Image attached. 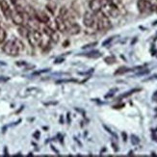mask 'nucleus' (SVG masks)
<instances>
[{
  "label": "nucleus",
  "mask_w": 157,
  "mask_h": 157,
  "mask_svg": "<svg viewBox=\"0 0 157 157\" xmlns=\"http://www.w3.org/2000/svg\"><path fill=\"white\" fill-rule=\"evenodd\" d=\"M2 50L5 54H7V55H9V56H14V57L19 55V53L20 51L16 40L8 41L7 43L3 45Z\"/></svg>",
  "instance_id": "nucleus-1"
},
{
  "label": "nucleus",
  "mask_w": 157,
  "mask_h": 157,
  "mask_svg": "<svg viewBox=\"0 0 157 157\" xmlns=\"http://www.w3.org/2000/svg\"><path fill=\"white\" fill-rule=\"evenodd\" d=\"M96 16V28L98 30H107L111 27V22L108 17H106L102 12H98Z\"/></svg>",
  "instance_id": "nucleus-2"
},
{
  "label": "nucleus",
  "mask_w": 157,
  "mask_h": 157,
  "mask_svg": "<svg viewBox=\"0 0 157 157\" xmlns=\"http://www.w3.org/2000/svg\"><path fill=\"white\" fill-rule=\"evenodd\" d=\"M105 16L108 17H119L120 13V10L119 8L117 7V5H115L114 3H108V4H105L102 6L101 8V11Z\"/></svg>",
  "instance_id": "nucleus-3"
},
{
  "label": "nucleus",
  "mask_w": 157,
  "mask_h": 157,
  "mask_svg": "<svg viewBox=\"0 0 157 157\" xmlns=\"http://www.w3.org/2000/svg\"><path fill=\"white\" fill-rule=\"evenodd\" d=\"M27 39H28L29 44L32 45V46H38L40 45L41 41V34L38 30H30L28 33V36H27Z\"/></svg>",
  "instance_id": "nucleus-4"
},
{
  "label": "nucleus",
  "mask_w": 157,
  "mask_h": 157,
  "mask_svg": "<svg viewBox=\"0 0 157 157\" xmlns=\"http://www.w3.org/2000/svg\"><path fill=\"white\" fill-rule=\"evenodd\" d=\"M83 23L86 27H93L95 24V16L92 12H86L83 16Z\"/></svg>",
  "instance_id": "nucleus-5"
},
{
  "label": "nucleus",
  "mask_w": 157,
  "mask_h": 157,
  "mask_svg": "<svg viewBox=\"0 0 157 157\" xmlns=\"http://www.w3.org/2000/svg\"><path fill=\"white\" fill-rule=\"evenodd\" d=\"M0 9H1L3 15L6 19H11L12 17V9L9 3L6 0H0Z\"/></svg>",
  "instance_id": "nucleus-6"
},
{
  "label": "nucleus",
  "mask_w": 157,
  "mask_h": 157,
  "mask_svg": "<svg viewBox=\"0 0 157 157\" xmlns=\"http://www.w3.org/2000/svg\"><path fill=\"white\" fill-rule=\"evenodd\" d=\"M12 20L13 22L16 24V25H22L23 22H24V17H23V14L20 13L19 11H15V12H12V17H11Z\"/></svg>",
  "instance_id": "nucleus-7"
},
{
  "label": "nucleus",
  "mask_w": 157,
  "mask_h": 157,
  "mask_svg": "<svg viewBox=\"0 0 157 157\" xmlns=\"http://www.w3.org/2000/svg\"><path fill=\"white\" fill-rule=\"evenodd\" d=\"M55 24H56V28L59 32L61 33H66L68 30V23L66 20H64L62 17H57L55 19Z\"/></svg>",
  "instance_id": "nucleus-8"
},
{
  "label": "nucleus",
  "mask_w": 157,
  "mask_h": 157,
  "mask_svg": "<svg viewBox=\"0 0 157 157\" xmlns=\"http://www.w3.org/2000/svg\"><path fill=\"white\" fill-rule=\"evenodd\" d=\"M103 6L101 0H91L90 1V9L92 10L93 13H98L101 11V8Z\"/></svg>",
  "instance_id": "nucleus-9"
},
{
  "label": "nucleus",
  "mask_w": 157,
  "mask_h": 157,
  "mask_svg": "<svg viewBox=\"0 0 157 157\" xmlns=\"http://www.w3.org/2000/svg\"><path fill=\"white\" fill-rule=\"evenodd\" d=\"M80 31H81V28H80V26L78 25L77 23L72 22V21L68 22L67 32L68 33L69 35H77V34H79Z\"/></svg>",
  "instance_id": "nucleus-10"
},
{
  "label": "nucleus",
  "mask_w": 157,
  "mask_h": 157,
  "mask_svg": "<svg viewBox=\"0 0 157 157\" xmlns=\"http://www.w3.org/2000/svg\"><path fill=\"white\" fill-rule=\"evenodd\" d=\"M138 10L140 11V13H145L147 9H151V6L149 2H147L146 0H139L137 3Z\"/></svg>",
  "instance_id": "nucleus-11"
},
{
  "label": "nucleus",
  "mask_w": 157,
  "mask_h": 157,
  "mask_svg": "<svg viewBox=\"0 0 157 157\" xmlns=\"http://www.w3.org/2000/svg\"><path fill=\"white\" fill-rule=\"evenodd\" d=\"M36 19L39 22L41 23H48L49 22V17L44 12H36Z\"/></svg>",
  "instance_id": "nucleus-12"
},
{
  "label": "nucleus",
  "mask_w": 157,
  "mask_h": 157,
  "mask_svg": "<svg viewBox=\"0 0 157 157\" xmlns=\"http://www.w3.org/2000/svg\"><path fill=\"white\" fill-rule=\"evenodd\" d=\"M59 17L64 20H71V15L66 7H62L59 10Z\"/></svg>",
  "instance_id": "nucleus-13"
},
{
  "label": "nucleus",
  "mask_w": 157,
  "mask_h": 157,
  "mask_svg": "<svg viewBox=\"0 0 157 157\" xmlns=\"http://www.w3.org/2000/svg\"><path fill=\"white\" fill-rule=\"evenodd\" d=\"M50 41H52L53 43H58V41H60V36H59V33L55 31V30H53V32L51 33V35H50Z\"/></svg>",
  "instance_id": "nucleus-14"
},
{
  "label": "nucleus",
  "mask_w": 157,
  "mask_h": 157,
  "mask_svg": "<svg viewBox=\"0 0 157 157\" xmlns=\"http://www.w3.org/2000/svg\"><path fill=\"white\" fill-rule=\"evenodd\" d=\"M29 31H30V30H28L26 27L21 26V25H20V27L19 28V33L20 34V36H22V37H24V38H27Z\"/></svg>",
  "instance_id": "nucleus-15"
},
{
  "label": "nucleus",
  "mask_w": 157,
  "mask_h": 157,
  "mask_svg": "<svg viewBox=\"0 0 157 157\" xmlns=\"http://www.w3.org/2000/svg\"><path fill=\"white\" fill-rule=\"evenodd\" d=\"M87 57H91V58H98V57L101 56V53H99L98 51H92V52H89L88 54H85Z\"/></svg>",
  "instance_id": "nucleus-16"
},
{
  "label": "nucleus",
  "mask_w": 157,
  "mask_h": 157,
  "mask_svg": "<svg viewBox=\"0 0 157 157\" xmlns=\"http://www.w3.org/2000/svg\"><path fill=\"white\" fill-rule=\"evenodd\" d=\"M6 36H7V33H6V31L2 27H0V44H2L5 41Z\"/></svg>",
  "instance_id": "nucleus-17"
},
{
  "label": "nucleus",
  "mask_w": 157,
  "mask_h": 157,
  "mask_svg": "<svg viewBox=\"0 0 157 157\" xmlns=\"http://www.w3.org/2000/svg\"><path fill=\"white\" fill-rule=\"evenodd\" d=\"M46 8H47V10L50 12L51 14H55V11H56V5L55 4H53V3H49V4H47L46 5Z\"/></svg>",
  "instance_id": "nucleus-18"
},
{
  "label": "nucleus",
  "mask_w": 157,
  "mask_h": 157,
  "mask_svg": "<svg viewBox=\"0 0 157 157\" xmlns=\"http://www.w3.org/2000/svg\"><path fill=\"white\" fill-rule=\"evenodd\" d=\"M130 69L127 68H120L118 71L115 72V75H117V74H122V73H125V72H127L129 71Z\"/></svg>",
  "instance_id": "nucleus-19"
},
{
  "label": "nucleus",
  "mask_w": 157,
  "mask_h": 157,
  "mask_svg": "<svg viewBox=\"0 0 157 157\" xmlns=\"http://www.w3.org/2000/svg\"><path fill=\"white\" fill-rule=\"evenodd\" d=\"M104 61L107 63V64H114V63H116V58L113 56H109V57H106V58L104 59Z\"/></svg>",
  "instance_id": "nucleus-20"
},
{
  "label": "nucleus",
  "mask_w": 157,
  "mask_h": 157,
  "mask_svg": "<svg viewBox=\"0 0 157 157\" xmlns=\"http://www.w3.org/2000/svg\"><path fill=\"white\" fill-rule=\"evenodd\" d=\"M131 143H132V145L136 146V145H138L139 143H140V140H139L138 137H136V136L132 135L131 136Z\"/></svg>",
  "instance_id": "nucleus-21"
},
{
  "label": "nucleus",
  "mask_w": 157,
  "mask_h": 157,
  "mask_svg": "<svg viewBox=\"0 0 157 157\" xmlns=\"http://www.w3.org/2000/svg\"><path fill=\"white\" fill-rule=\"evenodd\" d=\"M138 89H134V90H131V91H129L128 93H123V95H120V98H126V96H129V95H131L132 93H134L136 92H138Z\"/></svg>",
  "instance_id": "nucleus-22"
},
{
  "label": "nucleus",
  "mask_w": 157,
  "mask_h": 157,
  "mask_svg": "<svg viewBox=\"0 0 157 157\" xmlns=\"http://www.w3.org/2000/svg\"><path fill=\"white\" fill-rule=\"evenodd\" d=\"M118 89H114V90H112V91H110V93H107L106 95H105V98H111L115 93H116V91H117Z\"/></svg>",
  "instance_id": "nucleus-23"
},
{
  "label": "nucleus",
  "mask_w": 157,
  "mask_h": 157,
  "mask_svg": "<svg viewBox=\"0 0 157 157\" xmlns=\"http://www.w3.org/2000/svg\"><path fill=\"white\" fill-rule=\"evenodd\" d=\"M98 44V43H93V44H87L85 45V46H83L82 48L83 49H86V48H89V47H93V46H95V45Z\"/></svg>",
  "instance_id": "nucleus-24"
},
{
  "label": "nucleus",
  "mask_w": 157,
  "mask_h": 157,
  "mask_svg": "<svg viewBox=\"0 0 157 157\" xmlns=\"http://www.w3.org/2000/svg\"><path fill=\"white\" fill-rule=\"evenodd\" d=\"M113 39H114V37H111L110 39H108V40H106L103 44H102V45H103V46H105V45H107L108 44H110L111 41H113Z\"/></svg>",
  "instance_id": "nucleus-25"
},
{
  "label": "nucleus",
  "mask_w": 157,
  "mask_h": 157,
  "mask_svg": "<svg viewBox=\"0 0 157 157\" xmlns=\"http://www.w3.org/2000/svg\"><path fill=\"white\" fill-rule=\"evenodd\" d=\"M149 72V69H147V71H142V72H140V73H138L137 75L139 76V75H143V74H147Z\"/></svg>",
  "instance_id": "nucleus-26"
},
{
  "label": "nucleus",
  "mask_w": 157,
  "mask_h": 157,
  "mask_svg": "<svg viewBox=\"0 0 157 157\" xmlns=\"http://www.w3.org/2000/svg\"><path fill=\"white\" fill-rule=\"evenodd\" d=\"M34 137H35L36 139H39V138H40V132H39V131L35 132V133H34Z\"/></svg>",
  "instance_id": "nucleus-27"
},
{
  "label": "nucleus",
  "mask_w": 157,
  "mask_h": 157,
  "mask_svg": "<svg viewBox=\"0 0 157 157\" xmlns=\"http://www.w3.org/2000/svg\"><path fill=\"white\" fill-rule=\"evenodd\" d=\"M152 99H153V100H154V101H157V92H155L154 93H153Z\"/></svg>",
  "instance_id": "nucleus-28"
},
{
  "label": "nucleus",
  "mask_w": 157,
  "mask_h": 157,
  "mask_svg": "<svg viewBox=\"0 0 157 157\" xmlns=\"http://www.w3.org/2000/svg\"><path fill=\"white\" fill-rule=\"evenodd\" d=\"M122 137H123V141H126V134L125 133H122Z\"/></svg>",
  "instance_id": "nucleus-29"
},
{
  "label": "nucleus",
  "mask_w": 157,
  "mask_h": 157,
  "mask_svg": "<svg viewBox=\"0 0 157 157\" xmlns=\"http://www.w3.org/2000/svg\"><path fill=\"white\" fill-rule=\"evenodd\" d=\"M4 152H5V153H4V154H5V155H8V151H7V147H5V149H4Z\"/></svg>",
  "instance_id": "nucleus-30"
},
{
  "label": "nucleus",
  "mask_w": 157,
  "mask_h": 157,
  "mask_svg": "<svg viewBox=\"0 0 157 157\" xmlns=\"http://www.w3.org/2000/svg\"><path fill=\"white\" fill-rule=\"evenodd\" d=\"M0 66H6V64L4 62H0Z\"/></svg>",
  "instance_id": "nucleus-31"
}]
</instances>
